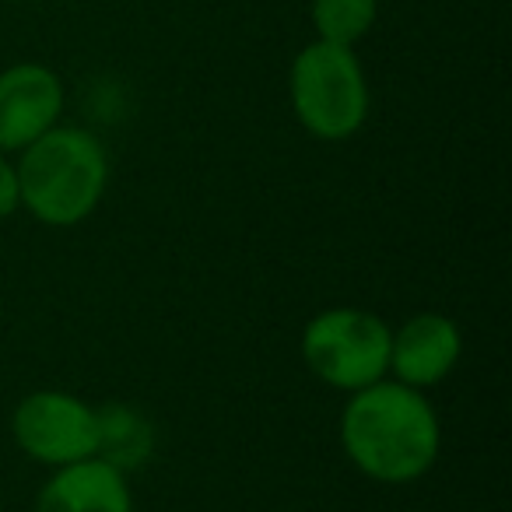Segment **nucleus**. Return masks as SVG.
Returning a JSON list of instances; mask_svg holds the SVG:
<instances>
[{
	"instance_id": "20e7f679",
	"label": "nucleus",
	"mask_w": 512,
	"mask_h": 512,
	"mask_svg": "<svg viewBox=\"0 0 512 512\" xmlns=\"http://www.w3.org/2000/svg\"><path fill=\"white\" fill-rule=\"evenodd\" d=\"M393 330L365 309H323L302 330V358L320 383L358 393L390 372Z\"/></svg>"
},
{
	"instance_id": "f03ea898",
	"label": "nucleus",
	"mask_w": 512,
	"mask_h": 512,
	"mask_svg": "<svg viewBox=\"0 0 512 512\" xmlns=\"http://www.w3.org/2000/svg\"><path fill=\"white\" fill-rule=\"evenodd\" d=\"M22 207L36 221L67 228L85 221L99 207L109 183V162L102 144L81 127H53L22 148L15 165Z\"/></svg>"
},
{
	"instance_id": "f257e3e1",
	"label": "nucleus",
	"mask_w": 512,
	"mask_h": 512,
	"mask_svg": "<svg viewBox=\"0 0 512 512\" xmlns=\"http://www.w3.org/2000/svg\"><path fill=\"white\" fill-rule=\"evenodd\" d=\"M348 460L379 484H411L439 460L442 428L421 390L379 379L351 393L341 414Z\"/></svg>"
},
{
	"instance_id": "423d86ee",
	"label": "nucleus",
	"mask_w": 512,
	"mask_h": 512,
	"mask_svg": "<svg viewBox=\"0 0 512 512\" xmlns=\"http://www.w3.org/2000/svg\"><path fill=\"white\" fill-rule=\"evenodd\" d=\"M64 113V81L43 64H15L0 74V151H22L53 130Z\"/></svg>"
},
{
	"instance_id": "7ed1b4c3",
	"label": "nucleus",
	"mask_w": 512,
	"mask_h": 512,
	"mask_svg": "<svg viewBox=\"0 0 512 512\" xmlns=\"http://www.w3.org/2000/svg\"><path fill=\"white\" fill-rule=\"evenodd\" d=\"M288 92L299 123L320 141H348L365 127L369 85L351 46L323 43V39L309 43L295 57Z\"/></svg>"
},
{
	"instance_id": "6e6552de",
	"label": "nucleus",
	"mask_w": 512,
	"mask_h": 512,
	"mask_svg": "<svg viewBox=\"0 0 512 512\" xmlns=\"http://www.w3.org/2000/svg\"><path fill=\"white\" fill-rule=\"evenodd\" d=\"M36 512H134L127 474L99 456L57 467L36 498Z\"/></svg>"
},
{
	"instance_id": "0eeeda50",
	"label": "nucleus",
	"mask_w": 512,
	"mask_h": 512,
	"mask_svg": "<svg viewBox=\"0 0 512 512\" xmlns=\"http://www.w3.org/2000/svg\"><path fill=\"white\" fill-rule=\"evenodd\" d=\"M463 337L442 313H418L390 334V372L411 390L439 386L456 369Z\"/></svg>"
},
{
	"instance_id": "9d476101",
	"label": "nucleus",
	"mask_w": 512,
	"mask_h": 512,
	"mask_svg": "<svg viewBox=\"0 0 512 512\" xmlns=\"http://www.w3.org/2000/svg\"><path fill=\"white\" fill-rule=\"evenodd\" d=\"M313 25L323 43L355 46L376 25L379 0H313Z\"/></svg>"
},
{
	"instance_id": "39448f33",
	"label": "nucleus",
	"mask_w": 512,
	"mask_h": 512,
	"mask_svg": "<svg viewBox=\"0 0 512 512\" xmlns=\"http://www.w3.org/2000/svg\"><path fill=\"white\" fill-rule=\"evenodd\" d=\"M15 442L46 467H67L95 456V407L64 390H36L15 407Z\"/></svg>"
},
{
	"instance_id": "9b49d317",
	"label": "nucleus",
	"mask_w": 512,
	"mask_h": 512,
	"mask_svg": "<svg viewBox=\"0 0 512 512\" xmlns=\"http://www.w3.org/2000/svg\"><path fill=\"white\" fill-rule=\"evenodd\" d=\"M22 207V190H18V172L8 162V155L0 151V218H11V214Z\"/></svg>"
},
{
	"instance_id": "1a4fd4ad",
	"label": "nucleus",
	"mask_w": 512,
	"mask_h": 512,
	"mask_svg": "<svg viewBox=\"0 0 512 512\" xmlns=\"http://www.w3.org/2000/svg\"><path fill=\"white\" fill-rule=\"evenodd\" d=\"M155 453V428L137 407L102 404L95 407V456L120 474L141 467Z\"/></svg>"
}]
</instances>
